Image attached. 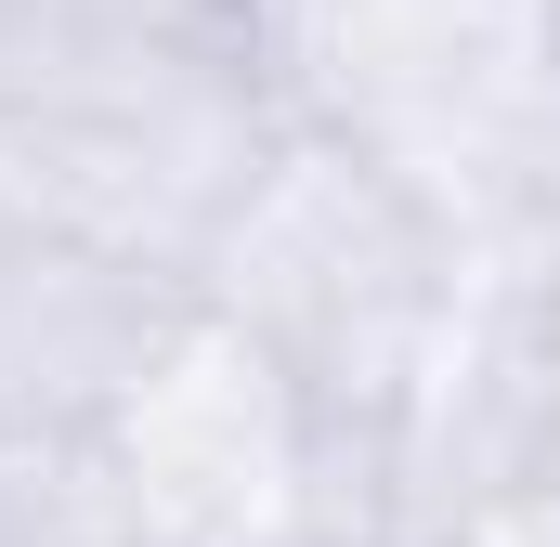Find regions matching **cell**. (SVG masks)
Masks as SVG:
<instances>
[{
	"instance_id": "cell-1",
	"label": "cell",
	"mask_w": 560,
	"mask_h": 547,
	"mask_svg": "<svg viewBox=\"0 0 560 547\" xmlns=\"http://www.w3.org/2000/svg\"><path fill=\"white\" fill-rule=\"evenodd\" d=\"M287 143L261 0H92L0 26V209L196 287Z\"/></svg>"
},
{
	"instance_id": "cell-3",
	"label": "cell",
	"mask_w": 560,
	"mask_h": 547,
	"mask_svg": "<svg viewBox=\"0 0 560 547\" xmlns=\"http://www.w3.org/2000/svg\"><path fill=\"white\" fill-rule=\"evenodd\" d=\"M287 118L365 143L495 248L560 209V0H261Z\"/></svg>"
},
{
	"instance_id": "cell-2",
	"label": "cell",
	"mask_w": 560,
	"mask_h": 547,
	"mask_svg": "<svg viewBox=\"0 0 560 547\" xmlns=\"http://www.w3.org/2000/svg\"><path fill=\"white\" fill-rule=\"evenodd\" d=\"M456 274H469V235L405 170L287 118V143L261 156V183L235 196V222L196 261V313L235 326L326 430L378 443L418 392V365L443 352Z\"/></svg>"
},
{
	"instance_id": "cell-4",
	"label": "cell",
	"mask_w": 560,
	"mask_h": 547,
	"mask_svg": "<svg viewBox=\"0 0 560 547\" xmlns=\"http://www.w3.org/2000/svg\"><path fill=\"white\" fill-rule=\"evenodd\" d=\"M196 287L0 209V443H105L118 405L183 352Z\"/></svg>"
}]
</instances>
